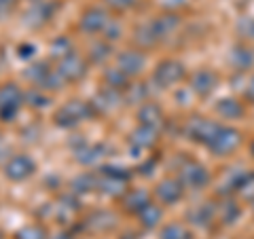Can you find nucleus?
Listing matches in <instances>:
<instances>
[{
  "label": "nucleus",
  "mask_w": 254,
  "mask_h": 239,
  "mask_svg": "<svg viewBox=\"0 0 254 239\" xmlns=\"http://www.w3.org/2000/svg\"><path fill=\"white\" fill-rule=\"evenodd\" d=\"M32 172H34V163H32V159L26 155L13 157L4 167L6 178H11V180H23V178H28Z\"/></svg>",
  "instance_id": "obj_3"
},
{
  "label": "nucleus",
  "mask_w": 254,
  "mask_h": 239,
  "mask_svg": "<svg viewBox=\"0 0 254 239\" xmlns=\"http://www.w3.org/2000/svg\"><path fill=\"white\" fill-rule=\"evenodd\" d=\"M21 102V93L15 85H6L0 89V117L2 119H11L15 115V110L19 108Z\"/></svg>",
  "instance_id": "obj_1"
},
{
  "label": "nucleus",
  "mask_w": 254,
  "mask_h": 239,
  "mask_svg": "<svg viewBox=\"0 0 254 239\" xmlns=\"http://www.w3.org/2000/svg\"><path fill=\"white\" fill-rule=\"evenodd\" d=\"M108 2H113L115 6H127V4H131V0H108Z\"/></svg>",
  "instance_id": "obj_11"
},
{
  "label": "nucleus",
  "mask_w": 254,
  "mask_h": 239,
  "mask_svg": "<svg viewBox=\"0 0 254 239\" xmlns=\"http://www.w3.org/2000/svg\"><path fill=\"white\" fill-rule=\"evenodd\" d=\"M119 66H121L123 74H133V72L140 70L142 58L138 53H123V55H119Z\"/></svg>",
  "instance_id": "obj_6"
},
{
  "label": "nucleus",
  "mask_w": 254,
  "mask_h": 239,
  "mask_svg": "<svg viewBox=\"0 0 254 239\" xmlns=\"http://www.w3.org/2000/svg\"><path fill=\"white\" fill-rule=\"evenodd\" d=\"M174 186H176L174 182H163V184H159V195H161L165 201H172L176 195H180V190L174 188Z\"/></svg>",
  "instance_id": "obj_8"
},
{
  "label": "nucleus",
  "mask_w": 254,
  "mask_h": 239,
  "mask_svg": "<svg viewBox=\"0 0 254 239\" xmlns=\"http://www.w3.org/2000/svg\"><path fill=\"white\" fill-rule=\"evenodd\" d=\"M180 237L187 239V233H185L182 229H178V227H170V229L163 233V239H180Z\"/></svg>",
  "instance_id": "obj_10"
},
{
  "label": "nucleus",
  "mask_w": 254,
  "mask_h": 239,
  "mask_svg": "<svg viewBox=\"0 0 254 239\" xmlns=\"http://www.w3.org/2000/svg\"><path fill=\"white\" fill-rule=\"evenodd\" d=\"M159 210L157 208H144V212H142V222H144L146 227H153L157 225V220H159Z\"/></svg>",
  "instance_id": "obj_9"
},
{
  "label": "nucleus",
  "mask_w": 254,
  "mask_h": 239,
  "mask_svg": "<svg viewBox=\"0 0 254 239\" xmlns=\"http://www.w3.org/2000/svg\"><path fill=\"white\" fill-rule=\"evenodd\" d=\"M81 26L85 32H100L102 28H106L108 26V15L104 11H100V9H93V11H87L85 13V17L81 21Z\"/></svg>",
  "instance_id": "obj_5"
},
{
  "label": "nucleus",
  "mask_w": 254,
  "mask_h": 239,
  "mask_svg": "<svg viewBox=\"0 0 254 239\" xmlns=\"http://www.w3.org/2000/svg\"><path fill=\"white\" fill-rule=\"evenodd\" d=\"M13 2V0H0V9H2V6H9Z\"/></svg>",
  "instance_id": "obj_12"
},
{
  "label": "nucleus",
  "mask_w": 254,
  "mask_h": 239,
  "mask_svg": "<svg viewBox=\"0 0 254 239\" xmlns=\"http://www.w3.org/2000/svg\"><path fill=\"white\" fill-rule=\"evenodd\" d=\"M58 72L64 78H68V81H76V78H81L85 74V61L78 58L76 53H68L66 58L62 60Z\"/></svg>",
  "instance_id": "obj_4"
},
{
  "label": "nucleus",
  "mask_w": 254,
  "mask_h": 239,
  "mask_svg": "<svg viewBox=\"0 0 254 239\" xmlns=\"http://www.w3.org/2000/svg\"><path fill=\"white\" fill-rule=\"evenodd\" d=\"M45 237L47 235L41 227H26V229H21L17 235V239H45Z\"/></svg>",
  "instance_id": "obj_7"
},
{
  "label": "nucleus",
  "mask_w": 254,
  "mask_h": 239,
  "mask_svg": "<svg viewBox=\"0 0 254 239\" xmlns=\"http://www.w3.org/2000/svg\"><path fill=\"white\" fill-rule=\"evenodd\" d=\"M91 110L87 108L83 102H70V104L64 106L60 113H58V123L60 125H74V123H81L85 117H89Z\"/></svg>",
  "instance_id": "obj_2"
}]
</instances>
